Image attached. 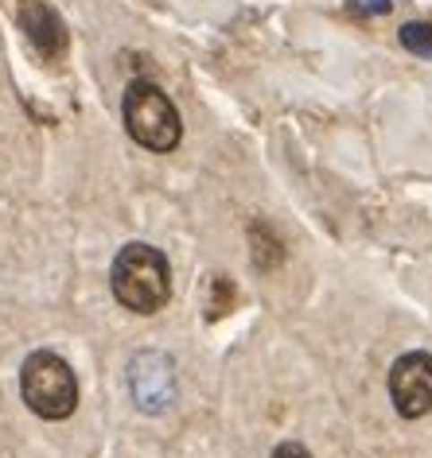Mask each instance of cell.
<instances>
[{"mask_svg": "<svg viewBox=\"0 0 432 458\" xmlns=\"http://www.w3.org/2000/svg\"><path fill=\"white\" fill-rule=\"evenodd\" d=\"M109 288H113V300L133 315L164 311V303L172 300V268H168V257L156 245L129 242L113 257Z\"/></svg>", "mask_w": 432, "mask_h": 458, "instance_id": "6da1fadb", "label": "cell"}, {"mask_svg": "<svg viewBox=\"0 0 432 458\" xmlns=\"http://www.w3.org/2000/svg\"><path fill=\"white\" fill-rule=\"evenodd\" d=\"M121 117H125V132L141 148H149V152H172L184 140V121H179L176 101L156 82H144V78H136L125 89Z\"/></svg>", "mask_w": 432, "mask_h": 458, "instance_id": "7a4b0ae2", "label": "cell"}, {"mask_svg": "<svg viewBox=\"0 0 432 458\" xmlns=\"http://www.w3.org/2000/svg\"><path fill=\"white\" fill-rule=\"evenodd\" d=\"M20 396L39 420H66L78 408V377L55 350H36L20 365Z\"/></svg>", "mask_w": 432, "mask_h": 458, "instance_id": "3957f363", "label": "cell"}, {"mask_svg": "<svg viewBox=\"0 0 432 458\" xmlns=\"http://www.w3.org/2000/svg\"><path fill=\"white\" fill-rule=\"evenodd\" d=\"M179 393V377H176V361L164 350H141L129 361V396L144 416H160L176 404Z\"/></svg>", "mask_w": 432, "mask_h": 458, "instance_id": "277c9868", "label": "cell"}, {"mask_svg": "<svg viewBox=\"0 0 432 458\" xmlns=\"http://www.w3.org/2000/svg\"><path fill=\"white\" fill-rule=\"evenodd\" d=\"M390 400L402 420H420L432 411V353L409 350L390 369Z\"/></svg>", "mask_w": 432, "mask_h": 458, "instance_id": "5b68a950", "label": "cell"}, {"mask_svg": "<svg viewBox=\"0 0 432 458\" xmlns=\"http://www.w3.org/2000/svg\"><path fill=\"white\" fill-rule=\"evenodd\" d=\"M20 28L28 31L31 47H36L43 59H55V55H63L66 47V31H63V20L51 13L43 0H24L20 4Z\"/></svg>", "mask_w": 432, "mask_h": 458, "instance_id": "8992f818", "label": "cell"}, {"mask_svg": "<svg viewBox=\"0 0 432 458\" xmlns=\"http://www.w3.org/2000/svg\"><path fill=\"white\" fill-rule=\"evenodd\" d=\"M397 39H402V47L409 55H417V59H432V24H420V20H413V24H402Z\"/></svg>", "mask_w": 432, "mask_h": 458, "instance_id": "52a82bcc", "label": "cell"}, {"mask_svg": "<svg viewBox=\"0 0 432 458\" xmlns=\"http://www.w3.org/2000/svg\"><path fill=\"white\" fill-rule=\"evenodd\" d=\"M269 458H312V451L304 443H297V439H289V443H277L272 446V454Z\"/></svg>", "mask_w": 432, "mask_h": 458, "instance_id": "ba28073f", "label": "cell"}]
</instances>
